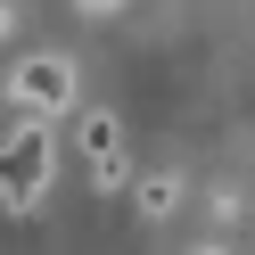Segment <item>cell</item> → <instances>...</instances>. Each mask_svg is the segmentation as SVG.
<instances>
[{"label": "cell", "instance_id": "cell-1", "mask_svg": "<svg viewBox=\"0 0 255 255\" xmlns=\"http://www.w3.org/2000/svg\"><path fill=\"white\" fill-rule=\"evenodd\" d=\"M50 173H58L50 124H17V132L0 140V214H33L50 198Z\"/></svg>", "mask_w": 255, "mask_h": 255}, {"label": "cell", "instance_id": "cell-2", "mask_svg": "<svg viewBox=\"0 0 255 255\" xmlns=\"http://www.w3.org/2000/svg\"><path fill=\"white\" fill-rule=\"evenodd\" d=\"M74 91H83V74H74V58H66V50H25L17 66H8V99L25 107V124L66 116Z\"/></svg>", "mask_w": 255, "mask_h": 255}, {"label": "cell", "instance_id": "cell-3", "mask_svg": "<svg viewBox=\"0 0 255 255\" xmlns=\"http://www.w3.org/2000/svg\"><path fill=\"white\" fill-rule=\"evenodd\" d=\"M74 148H83V173H91V189H132V148H124V116L91 107V116H83V132H74Z\"/></svg>", "mask_w": 255, "mask_h": 255}, {"label": "cell", "instance_id": "cell-4", "mask_svg": "<svg viewBox=\"0 0 255 255\" xmlns=\"http://www.w3.org/2000/svg\"><path fill=\"white\" fill-rule=\"evenodd\" d=\"M173 206H181V181H173V173H148V181H132V214H140V222H165Z\"/></svg>", "mask_w": 255, "mask_h": 255}, {"label": "cell", "instance_id": "cell-5", "mask_svg": "<svg viewBox=\"0 0 255 255\" xmlns=\"http://www.w3.org/2000/svg\"><path fill=\"white\" fill-rule=\"evenodd\" d=\"M74 8H83V17H116L124 0H74Z\"/></svg>", "mask_w": 255, "mask_h": 255}, {"label": "cell", "instance_id": "cell-6", "mask_svg": "<svg viewBox=\"0 0 255 255\" xmlns=\"http://www.w3.org/2000/svg\"><path fill=\"white\" fill-rule=\"evenodd\" d=\"M8 33H17V8H8V0H0V41H8Z\"/></svg>", "mask_w": 255, "mask_h": 255}, {"label": "cell", "instance_id": "cell-7", "mask_svg": "<svg viewBox=\"0 0 255 255\" xmlns=\"http://www.w3.org/2000/svg\"><path fill=\"white\" fill-rule=\"evenodd\" d=\"M189 255H231V247H189Z\"/></svg>", "mask_w": 255, "mask_h": 255}]
</instances>
